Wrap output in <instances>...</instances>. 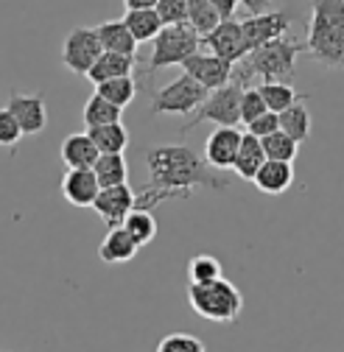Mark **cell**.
Wrapping results in <instances>:
<instances>
[{
    "mask_svg": "<svg viewBox=\"0 0 344 352\" xmlns=\"http://www.w3.org/2000/svg\"><path fill=\"white\" fill-rule=\"evenodd\" d=\"M149 162V185L160 190H174L180 199H191L196 188L227 190V179L210 168L188 146H154L146 151Z\"/></svg>",
    "mask_w": 344,
    "mask_h": 352,
    "instance_id": "6da1fadb",
    "label": "cell"
},
{
    "mask_svg": "<svg viewBox=\"0 0 344 352\" xmlns=\"http://www.w3.org/2000/svg\"><path fill=\"white\" fill-rule=\"evenodd\" d=\"M255 90L261 93V98H264L269 112H283L294 101H308L311 98L308 93H297L291 87V81H261Z\"/></svg>",
    "mask_w": 344,
    "mask_h": 352,
    "instance_id": "ffe728a7",
    "label": "cell"
},
{
    "mask_svg": "<svg viewBox=\"0 0 344 352\" xmlns=\"http://www.w3.org/2000/svg\"><path fill=\"white\" fill-rule=\"evenodd\" d=\"M241 143V131L235 126H219L204 143V162L216 170H230Z\"/></svg>",
    "mask_w": 344,
    "mask_h": 352,
    "instance_id": "5bb4252c",
    "label": "cell"
},
{
    "mask_svg": "<svg viewBox=\"0 0 344 352\" xmlns=\"http://www.w3.org/2000/svg\"><path fill=\"white\" fill-rule=\"evenodd\" d=\"M204 87L182 73L151 96V115H191L204 101Z\"/></svg>",
    "mask_w": 344,
    "mask_h": 352,
    "instance_id": "52a82bcc",
    "label": "cell"
},
{
    "mask_svg": "<svg viewBox=\"0 0 344 352\" xmlns=\"http://www.w3.org/2000/svg\"><path fill=\"white\" fill-rule=\"evenodd\" d=\"M154 12L162 25H180L185 23V0H157Z\"/></svg>",
    "mask_w": 344,
    "mask_h": 352,
    "instance_id": "e575fe53",
    "label": "cell"
},
{
    "mask_svg": "<svg viewBox=\"0 0 344 352\" xmlns=\"http://www.w3.org/2000/svg\"><path fill=\"white\" fill-rule=\"evenodd\" d=\"M157 0H123L126 9H154Z\"/></svg>",
    "mask_w": 344,
    "mask_h": 352,
    "instance_id": "ab89813d",
    "label": "cell"
},
{
    "mask_svg": "<svg viewBox=\"0 0 344 352\" xmlns=\"http://www.w3.org/2000/svg\"><path fill=\"white\" fill-rule=\"evenodd\" d=\"M185 23L199 36H204L210 28H216L219 14H216V9L207 3V0H185Z\"/></svg>",
    "mask_w": 344,
    "mask_h": 352,
    "instance_id": "4dcf8cb0",
    "label": "cell"
},
{
    "mask_svg": "<svg viewBox=\"0 0 344 352\" xmlns=\"http://www.w3.org/2000/svg\"><path fill=\"white\" fill-rule=\"evenodd\" d=\"M303 54V42L288 39L286 34L266 42V45L246 51L238 62H233L230 78L241 87H249L255 78L261 81H291L297 56Z\"/></svg>",
    "mask_w": 344,
    "mask_h": 352,
    "instance_id": "7a4b0ae2",
    "label": "cell"
},
{
    "mask_svg": "<svg viewBox=\"0 0 344 352\" xmlns=\"http://www.w3.org/2000/svg\"><path fill=\"white\" fill-rule=\"evenodd\" d=\"M6 109L14 115V120H17V126H20V131L25 138L42 135L45 126H48V104H45V96H42V93L25 96V93L12 90Z\"/></svg>",
    "mask_w": 344,
    "mask_h": 352,
    "instance_id": "9c48e42d",
    "label": "cell"
},
{
    "mask_svg": "<svg viewBox=\"0 0 344 352\" xmlns=\"http://www.w3.org/2000/svg\"><path fill=\"white\" fill-rule=\"evenodd\" d=\"M129 34L135 36V42L140 45V42H151L157 36V31L162 28L160 17L154 9H126V17H123Z\"/></svg>",
    "mask_w": 344,
    "mask_h": 352,
    "instance_id": "d4e9b609",
    "label": "cell"
},
{
    "mask_svg": "<svg viewBox=\"0 0 344 352\" xmlns=\"http://www.w3.org/2000/svg\"><path fill=\"white\" fill-rule=\"evenodd\" d=\"M246 129H249V135H255V138H266V135H272V131L277 129V112H264V115H257V118H252L249 123H246Z\"/></svg>",
    "mask_w": 344,
    "mask_h": 352,
    "instance_id": "8d00e7d4",
    "label": "cell"
},
{
    "mask_svg": "<svg viewBox=\"0 0 344 352\" xmlns=\"http://www.w3.org/2000/svg\"><path fill=\"white\" fill-rule=\"evenodd\" d=\"M277 129L286 131L297 143H305L311 135V112L305 109V101H294L283 112H277Z\"/></svg>",
    "mask_w": 344,
    "mask_h": 352,
    "instance_id": "7402d4cb",
    "label": "cell"
},
{
    "mask_svg": "<svg viewBox=\"0 0 344 352\" xmlns=\"http://www.w3.org/2000/svg\"><path fill=\"white\" fill-rule=\"evenodd\" d=\"M138 65V56H126V54H115V51H101V56L93 62V67L84 73L93 84H101L107 78H118V76H132Z\"/></svg>",
    "mask_w": 344,
    "mask_h": 352,
    "instance_id": "e0dca14e",
    "label": "cell"
},
{
    "mask_svg": "<svg viewBox=\"0 0 344 352\" xmlns=\"http://www.w3.org/2000/svg\"><path fill=\"white\" fill-rule=\"evenodd\" d=\"M261 148H264V157L266 160H283V162H294L297 160V151H299V143L294 138H288L286 131L275 129L272 135L261 138Z\"/></svg>",
    "mask_w": 344,
    "mask_h": 352,
    "instance_id": "f1b7e54d",
    "label": "cell"
},
{
    "mask_svg": "<svg viewBox=\"0 0 344 352\" xmlns=\"http://www.w3.org/2000/svg\"><path fill=\"white\" fill-rule=\"evenodd\" d=\"M180 67L193 81H199L207 93L216 90V87H222V84H227L230 81V70H233L230 62L219 59L216 54H202V51H193L191 56H185Z\"/></svg>",
    "mask_w": 344,
    "mask_h": 352,
    "instance_id": "7c38bea8",
    "label": "cell"
},
{
    "mask_svg": "<svg viewBox=\"0 0 344 352\" xmlns=\"http://www.w3.org/2000/svg\"><path fill=\"white\" fill-rule=\"evenodd\" d=\"M123 230L135 238L138 246H149V243L157 238V221H154L151 210H138V207H132V210L126 212V218H123Z\"/></svg>",
    "mask_w": 344,
    "mask_h": 352,
    "instance_id": "4316f807",
    "label": "cell"
},
{
    "mask_svg": "<svg viewBox=\"0 0 344 352\" xmlns=\"http://www.w3.org/2000/svg\"><path fill=\"white\" fill-rule=\"evenodd\" d=\"M264 148H261V138H255V135H241V143H238V151H235V160H233V170L241 176V179H252L255 170L261 168L264 162Z\"/></svg>",
    "mask_w": 344,
    "mask_h": 352,
    "instance_id": "603a6c76",
    "label": "cell"
},
{
    "mask_svg": "<svg viewBox=\"0 0 344 352\" xmlns=\"http://www.w3.org/2000/svg\"><path fill=\"white\" fill-rule=\"evenodd\" d=\"M199 34L188 25H162L157 31V36L151 39V56L146 62V76H154L162 67H174L182 65L185 56H191L193 51H199Z\"/></svg>",
    "mask_w": 344,
    "mask_h": 352,
    "instance_id": "5b68a950",
    "label": "cell"
},
{
    "mask_svg": "<svg viewBox=\"0 0 344 352\" xmlns=\"http://www.w3.org/2000/svg\"><path fill=\"white\" fill-rule=\"evenodd\" d=\"M101 42H98V34L96 28H87V25H78L73 28L67 36H65V45H62V65L78 76H84L93 62L101 56Z\"/></svg>",
    "mask_w": 344,
    "mask_h": 352,
    "instance_id": "ba28073f",
    "label": "cell"
},
{
    "mask_svg": "<svg viewBox=\"0 0 344 352\" xmlns=\"http://www.w3.org/2000/svg\"><path fill=\"white\" fill-rule=\"evenodd\" d=\"M188 305L196 316L207 322H235L244 311V296L230 280L216 277L207 283H191Z\"/></svg>",
    "mask_w": 344,
    "mask_h": 352,
    "instance_id": "277c9868",
    "label": "cell"
},
{
    "mask_svg": "<svg viewBox=\"0 0 344 352\" xmlns=\"http://www.w3.org/2000/svg\"><path fill=\"white\" fill-rule=\"evenodd\" d=\"M308 3L311 17L303 54L336 70L344 59V0H308Z\"/></svg>",
    "mask_w": 344,
    "mask_h": 352,
    "instance_id": "3957f363",
    "label": "cell"
},
{
    "mask_svg": "<svg viewBox=\"0 0 344 352\" xmlns=\"http://www.w3.org/2000/svg\"><path fill=\"white\" fill-rule=\"evenodd\" d=\"M291 28V17L288 12H264V14H249L244 23H241V34H244V45L246 51H255L266 45V42L288 34Z\"/></svg>",
    "mask_w": 344,
    "mask_h": 352,
    "instance_id": "30bf717a",
    "label": "cell"
},
{
    "mask_svg": "<svg viewBox=\"0 0 344 352\" xmlns=\"http://www.w3.org/2000/svg\"><path fill=\"white\" fill-rule=\"evenodd\" d=\"M199 45L210 48V54H216L219 59L224 62H238L244 54H246V45H244V34H241V23L235 17L230 20H219L216 28H210L204 36H199Z\"/></svg>",
    "mask_w": 344,
    "mask_h": 352,
    "instance_id": "8fae6325",
    "label": "cell"
},
{
    "mask_svg": "<svg viewBox=\"0 0 344 352\" xmlns=\"http://www.w3.org/2000/svg\"><path fill=\"white\" fill-rule=\"evenodd\" d=\"M93 173L101 188H109V185H120L129 179V165L123 154H98L93 162Z\"/></svg>",
    "mask_w": 344,
    "mask_h": 352,
    "instance_id": "484cf974",
    "label": "cell"
},
{
    "mask_svg": "<svg viewBox=\"0 0 344 352\" xmlns=\"http://www.w3.org/2000/svg\"><path fill=\"white\" fill-rule=\"evenodd\" d=\"M157 352H204V344L191 333H171L157 344Z\"/></svg>",
    "mask_w": 344,
    "mask_h": 352,
    "instance_id": "d6a6232c",
    "label": "cell"
},
{
    "mask_svg": "<svg viewBox=\"0 0 344 352\" xmlns=\"http://www.w3.org/2000/svg\"><path fill=\"white\" fill-rule=\"evenodd\" d=\"M238 6H244L249 14H264L272 9V0H238Z\"/></svg>",
    "mask_w": 344,
    "mask_h": 352,
    "instance_id": "f35d334b",
    "label": "cell"
},
{
    "mask_svg": "<svg viewBox=\"0 0 344 352\" xmlns=\"http://www.w3.org/2000/svg\"><path fill=\"white\" fill-rule=\"evenodd\" d=\"M241 90L244 87L235 84L233 78L216 90H210L204 96V101L193 109V118L182 126V131L196 129L199 123H216V126H238L241 115H238V101H241Z\"/></svg>",
    "mask_w": 344,
    "mask_h": 352,
    "instance_id": "8992f818",
    "label": "cell"
},
{
    "mask_svg": "<svg viewBox=\"0 0 344 352\" xmlns=\"http://www.w3.org/2000/svg\"><path fill=\"white\" fill-rule=\"evenodd\" d=\"M138 249H140V246L135 243V238L123 230V224H118V227H109L107 238L101 241L98 257H101L104 263H129V260L138 254Z\"/></svg>",
    "mask_w": 344,
    "mask_h": 352,
    "instance_id": "ac0fdd59",
    "label": "cell"
},
{
    "mask_svg": "<svg viewBox=\"0 0 344 352\" xmlns=\"http://www.w3.org/2000/svg\"><path fill=\"white\" fill-rule=\"evenodd\" d=\"M20 138H23V131H20V126H17L14 115L3 107V109H0V146L14 151V148H17V143H20Z\"/></svg>",
    "mask_w": 344,
    "mask_h": 352,
    "instance_id": "d590c367",
    "label": "cell"
},
{
    "mask_svg": "<svg viewBox=\"0 0 344 352\" xmlns=\"http://www.w3.org/2000/svg\"><path fill=\"white\" fill-rule=\"evenodd\" d=\"M132 204H135V190L126 182H120V185L98 188L90 207L104 218L107 227H118V224H123V218L129 210H132Z\"/></svg>",
    "mask_w": 344,
    "mask_h": 352,
    "instance_id": "4fadbf2b",
    "label": "cell"
},
{
    "mask_svg": "<svg viewBox=\"0 0 344 352\" xmlns=\"http://www.w3.org/2000/svg\"><path fill=\"white\" fill-rule=\"evenodd\" d=\"M59 154H62V162L67 168H93V162L98 157V148L90 140V135H67Z\"/></svg>",
    "mask_w": 344,
    "mask_h": 352,
    "instance_id": "cb8c5ba5",
    "label": "cell"
},
{
    "mask_svg": "<svg viewBox=\"0 0 344 352\" xmlns=\"http://www.w3.org/2000/svg\"><path fill=\"white\" fill-rule=\"evenodd\" d=\"M188 277H191V283L216 280V277H222V263L213 254H193L188 260Z\"/></svg>",
    "mask_w": 344,
    "mask_h": 352,
    "instance_id": "1f68e13d",
    "label": "cell"
},
{
    "mask_svg": "<svg viewBox=\"0 0 344 352\" xmlns=\"http://www.w3.org/2000/svg\"><path fill=\"white\" fill-rule=\"evenodd\" d=\"M96 93L104 96L107 101H112L115 107H129L138 96V81L132 76H118V78H107L101 84H96Z\"/></svg>",
    "mask_w": 344,
    "mask_h": 352,
    "instance_id": "83f0119b",
    "label": "cell"
},
{
    "mask_svg": "<svg viewBox=\"0 0 344 352\" xmlns=\"http://www.w3.org/2000/svg\"><path fill=\"white\" fill-rule=\"evenodd\" d=\"M261 193L269 196H280L294 185V165L283 162V160H264L261 168L255 170V176L249 179Z\"/></svg>",
    "mask_w": 344,
    "mask_h": 352,
    "instance_id": "9a60e30c",
    "label": "cell"
},
{
    "mask_svg": "<svg viewBox=\"0 0 344 352\" xmlns=\"http://www.w3.org/2000/svg\"><path fill=\"white\" fill-rule=\"evenodd\" d=\"M266 112V104L261 98V93L255 87H244L241 90V101H238V115H241V123H249L252 118L264 115Z\"/></svg>",
    "mask_w": 344,
    "mask_h": 352,
    "instance_id": "836d02e7",
    "label": "cell"
},
{
    "mask_svg": "<svg viewBox=\"0 0 344 352\" xmlns=\"http://www.w3.org/2000/svg\"><path fill=\"white\" fill-rule=\"evenodd\" d=\"M207 3L216 9L219 20H230V17H235V12H238V0H207Z\"/></svg>",
    "mask_w": 344,
    "mask_h": 352,
    "instance_id": "74e56055",
    "label": "cell"
},
{
    "mask_svg": "<svg viewBox=\"0 0 344 352\" xmlns=\"http://www.w3.org/2000/svg\"><path fill=\"white\" fill-rule=\"evenodd\" d=\"M120 107H115L112 101H107L104 96H98V93H93L90 98H87V104H84V112H81V118H84V123L87 126H101V123H115V120H120Z\"/></svg>",
    "mask_w": 344,
    "mask_h": 352,
    "instance_id": "f546056e",
    "label": "cell"
},
{
    "mask_svg": "<svg viewBox=\"0 0 344 352\" xmlns=\"http://www.w3.org/2000/svg\"><path fill=\"white\" fill-rule=\"evenodd\" d=\"M87 135L96 143L98 154H123V148L129 146V131L120 120L101 123V126H87Z\"/></svg>",
    "mask_w": 344,
    "mask_h": 352,
    "instance_id": "44dd1931",
    "label": "cell"
},
{
    "mask_svg": "<svg viewBox=\"0 0 344 352\" xmlns=\"http://www.w3.org/2000/svg\"><path fill=\"white\" fill-rule=\"evenodd\" d=\"M98 42L104 51H115V54H126V56H138V42L129 34L123 20H107L101 25H96Z\"/></svg>",
    "mask_w": 344,
    "mask_h": 352,
    "instance_id": "d6986e66",
    "label": "cell"
},
{
    "mask_svg": "<svg viewBox=\"0 0 344 352\" xmlns=\"http://www.w3.org/2000/svg\"><path fill=\"white\" fill-rule=\"evenodd\" d=\"M98 179L93 168H67L65 179H62V196L73 207H90L96 193H98Z\"/></svg>",
    "mask_w": 344,
    "mask_h": 352,
    "instance_id": "2e32d148",
    "label": "cell"
}]
</instances>
